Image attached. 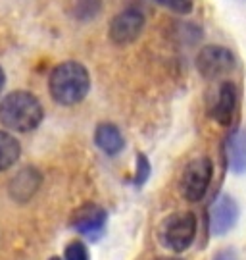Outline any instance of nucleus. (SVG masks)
I'll list each match as a JSON object with an SVG mask.
<instances>
[{
	"instance_id": "nucleus-1",
	"label": "nucleus",
	"mask_w": 246,
	"mask_h": 260,
	"mask_svg": "<svg viewBox=\"0 0 246 260\" xmlns=\"http://www.w3.org/2000/svg\"><path fill=\"white\" fill-rule=\"evenodd\" d=\"M48 91L56 104L75 106L83 103L91 91V75L79 62H62L48 75Z\"/></svg>"
},
{
	"instance_id": "nucleus-2",
	"label": "nucleus",
	"mask_w": 246,
	"mask_h": 260,
	"mask_svg": "<svg viewBox=\"0 0 246 260\" xmlns=\"http://www.w3.org/2000/svg\"><path fill=\"white\" fill-rule=\"evenodd\" d=\"M45 108L29 91H12L0 101V123L10 131L29 133L41 125Z\"/></svg>"
},
{
	"instance_id": "nucleus-3",
	"label": "nucleus",
	"mask_w": 246,
	"mask_h": 260,
	"mask_svg": "<svg viewBox=\"0 0 246 260\" xmlns=\"http://www.w3.org/2000/svg\"><path fill=\"white\" fill-rule=\"evenodd\" d=\"M196 230H198V222L196 216L189 210H181V212H173L160 223L158 230V239L164 245L167 251L171 252H185L196 237Z\"/></svg>"
},
{
	"instance_id": "nucleus-4",
	"label": "nucleus",
	"mask_w": 246,
	"mask_h": 260,
	"mask_svg": "<svg viewBox=\"0 0 246 260\" xmlns=\"http://www.w3.org/2000/svg\"><path fill=\"white\" fill-rule=\"evenodd\" d=\"M212 176H214V164L208 156H200L191 160L181 174L179 179V191L185 201L189 203H198L202 201L208 187L212 183Z\"/></svg>"
},
{
	"instance_id": "nucleus-5",
	"label": "nucleus",
	"mask_w": 246,
	"mask_h": 260,
	"mask_svg": "<svg viewBox=\"0 0 246 260\" xmlns=\"http://www.w3.org/2000/svg\"><path fill=\"white\" fill-rule=\"evenodd\" d=\"M237 68V58L225 47L208 45L196 56V70L204 79H221Z\"/></svg>"
},
{
	"instance_id": "nucleus-6",
	"label": "nucleus",
	"mask_w": 246,
	"mask_h": 260,
	"mask_svg": "<svg viewBox=\"0 0 246 260\" xmlns=\"http://www.w3.org/2000/svg\"><path fill=\"white\" fill-rule=\"evenodd\" d=\"M69 225L73 232H77L83 237H87L91 241H98L106 233L108 212L94 203H85L72 214Z\"/></svg>"
},
{
	"instance_id": "nucleus-7",
	"label": "nucleus",
	"mask_w": 246,
	"mask_h": 260,
	"mask_svg": "<svg viewBox=\"0 0 246 260\" xmlns=\"http://www.w3.org/2000/svg\"><path fill=\"white\" fill-rule=\"evenodd\" d=\"M145 29V14L138 8H125L110 23V39L114 45L125 47L135 43Z\"/></svg>"
},
{
	"instance_id": "nucleus-8",
	"label": "nucleus",
	"mask_w": 246,
	"mask_h": 260,
	"mask_svg": "<svg viewBox=\"0 0 246 260\" xmlns=\"http://www.w3.org/2000/svg\"><path fill=\"white\" fill-rule=\"evenodd\" d=\"M238 106V89L233 81H223L218 87V91L214 94L210 103V116L212 120H216L219 125L229 127L233 120H235V114H237Z\"/></svg>"
},
{
	"instance_id": "nucleus-9",
	"label": "nucleus",
	"mask_w": 246,
	"mask_h": 260,
	"mask_svg": "<svg viewBox=\"0 0 246 260\" xmlns=\"http://www.w3.org/2000/svg\"><path fill=\"white\" fill-rule=\"evenodd\" d=\"M238 220V205L233 197L219 195L210 206L208 212V225H210L212 235H225L235 228Z\"/></svg>"
},
{
	"instance_id": "nucleus-10",
	"label": "nucleus",
	"mask_w": 246,
	"mask_h": 260,
	"mask_svg": "<svg viewBox=\"0 0 246 260\" xmlns=\"http://www.w3.org/2000/svg\"><path fill=\"white\" fill-rule=\"evenodd\" d=\"M41 183H43V176L37 168H21L18 174L10 179L8 193L16 203H27L29 199L35 197Z\"/></svg>"
},
{
	"instance_id": "nucleus-11",
	"label": "nucleus",
	"mask_w": 246,
	"mask_h": 260,
	"mask_svg": "<svg viewBox=\"0 0 246 260\" xmlns=\"http://www.w3.org/2000/svg\"><path fill=\"white\" fill-rule=\"evenodd\" d=\"M94 143L108 156H118L119 152L123 150V147H125V139H123L119 127L116 123H110V121H104V123L96 125V129H94Z\"/></svg>"
},
{
	"instance_id": "nucleus-12",
	"label": "nucleus",
	"mask_w": 246,
	"mask_h": 260,
	"mask_svg": "<svg viewBox=\"0 0 246 260\" xmlns=\"http://www.w3.org/2000/svg\"><path fill=\"white\" fill-rule=\"evenodd\" d=\"M225 156L227 166L233 174H244L246 172V131L237 129L227 137L225 143Z\"/></svg>"
},
{
	"instance_id": "nucleus-13",
	"label": "nucleus",
	"mask_w": 246,
	"mask_h": 260,
	"mask_svg": "<svg viewBox=\"0 0 246 260\" xmlns=\"http://www.w3.org/2000/svg\"><path fill=\"white\" fill-rule=\"evenodd\" d=\"M19 156H21L19 141L12 133L0 129V172H6L12 166H16Z\"/></svg>"
},
{
	"instance_id": "nucleus-14",
	"label": "nucleus",
	"mask_w": 246,
	"mask_h": 260,
	"mask_svg": "<svg viewBox=\"0 0 246 260\" xmlns=\"http://www.w3.org/2000/svg\"><path fill=\"white\" fill-rule=\"evenodd\" d=\"M100 12V0H77L75 4V19H94Z\"/></svg>"
},
{
	"instance_id": "nucleus-15",
	"label": "nucleus",
	"mask_w": 246,
	"mask_h": 260,
	"mask_svg": "<svg viewBox=\"0 0 246 260\" xmlns=\"http://www.w3.org/2000/svg\"><path fill=\"white\" fill-rule=\"evenodd\" d=\"M150 172H152V168H150V160L146 158L145 152H138L137 154V168H135V177H133V185L137 187V189H140V187L148 181Z\"/></svg>"
},
{
	"instance_id": "nucleus-16",
	"label": "nucleus",
	"mask_w": 246,
	"mask_h": 260,
	"mask_svg": "<svg viewBox=\"0 0 246 260\" xmlns=\"http://www.w3.org/2000/svg\"><path fill=\"white\" fill-rule=\"evenodd\" d=\"M64 260H91V254H89V249L85 243L75 239L65 247Z\"/></svg>"
},
{
	"instance_id": "nucleus-17",
	"label": "nucleus",
	"mask_w": 246,
	"mask_h": 260,
	"mask_svg": "<svg viewBox=\"0 0 246 260\" xmlns=\"http://www.w3.org/2000/svg\"><path fill=\"white\" fill-rule=\"evenodd\" d=\"M156 4H160L162 8L175 12V14H181L187 16L192 12V0H154Z\"/></svg>"
},
{
	"instance_id": "nucleus-18",
	"label": "nucleus",
	"mask_w": 246,
	"mask_h": 260,
	"mask_svg": "<svg viewBox=\"0 0 246 260\" xmlns=\"http://www.w3.org/2000/svg\"><path fill=\"white\" fill-rule=\"evenodd\" d=\"M214 260H238L237 252L231 251V249H223V251H219L216 256H214Z\"/></svg>"
},
{
	"instance_id": "nucleus-19",
	"label": "nucleus",
	"mask_w": 246,
	"mask_h": 260,
	"mask_svg": "<svg viewBox=\"0 0 246 260\" xmlns=\"http://www.w3.org/2000/svg\"><path fill=\"white\" fill-rule=\"evenodd\" d=\"M4 83H6V74H4V70L0 68V93H2V89H4Z\"/></svg>"
},
{
	"instance_id": "nucleus-20",
	"label": "nucleus",
	"mask_w": 246,
	"mask_h": 260,
	"mask_svg": "<svg viewBox=\"0 0 246 260\" xmlns=\"http://www.w3.org/2000/svg\"><path fill=\"white\" fill-rule=\"evenodd\" d=\"M154 260H185V258H177V256H158Z\"/></svg>"
},
{
	"instance_id": "nucleus-21",
	"label": "nucleus",
	"mask_w": 246,
	"mask_h": 260,
	"mask_svg": "<svg viewBox=\"0 0 246 260\" xmlns=\"http://www.w3.org/2000/svg\"><path fill=\"white\" fill-rule=\"evenodd\" d=\"M48 260H62L60 256H52V258H48Z\"/></svg>"
}]
</instances>
